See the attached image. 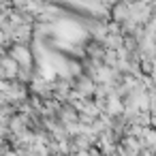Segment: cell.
<instances>
[{
  "mask_svg": "<svg viewBox=\"0 0 156 156\" xmlns=\"http://www.w3.org/2000/svg\"><path fill=\"white\" fill-rule=\"evenodd\" d=\"M73 88L79 92V94H83L86 98H92L94 96V88H96V81L90 77V75H77L75 77V81H73Z\"/></svg>",
  "mask_w": 156,
  "mask_h": 156,
  "instance_id": "1",
  "label": "cell"
},
{
  "mask_svg": "<svg viewBox=\"0 0 156 156\" xmlns=\"http://www.w3.org/2000/svg\"><path fill=\"white\" fill-rule=\"evenodd\" d=\"M7 54H11L22 66H32V54H30V49H28V45H22V43H13L9 49H7Z\"/></svg>",
  "mask_w": 156,
  "mask_h": 156,
  "instance_id": "2",
  "label": "cell"
},
{
  "mask_svg": "<svg viewBox=\"0 0 156 156\" xmlns=\"http://www.w3.org/2000/svg\"><path fill=\"white\" fill-rule=\"evenodd\" d=\"M0 64H2V69L7 71V77L9 79H17V73H20V62L11 56V54H5L2 58H0Z\"/></svg>",
  "mask_w": 156,
  "mask_h": 156,
  "instance_id": "3",
  "label": "cell"
},
{
  "mask_svg": "<svg viewBox=\"0 0 156 156\" xmlns=\"http://www.w3.org/2000/svg\"><path fill=\"white\" fill-rule=\"evenodd\" d=\"M2 79H9V77H7V71L2 69V64H0V81H2Z\"/></svg>",
  "mask_w": 156,
  "mask_h": 156,
  "instance_id": "4",
  "label": "cell"
},
{
  "mask_svg": "<svg viewBox=\"0 0 156 156\" xmlns=\"http://www.w3.org/2000/svg\"><path fill=\"white\" fill-rule=\"evenodd\" d=\"M0 156H2V154H0Z\"/></svg>",
  "mask_w": 156,
  "mask_h": 156,
  "instance_id": "5",
  "label": "cell"
}]
</instances>
